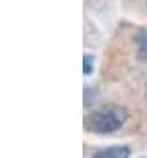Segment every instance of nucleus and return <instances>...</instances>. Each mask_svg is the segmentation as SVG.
<instances>
[{
	"label": "nucleus",
	"mask_w": 147,
	"mask_h": 158,
	"mask_svg": "<svg viewBox=\"0 0 147 158\" xmlns=\"http://www.w3.org/2000/svg\"><path fill=\"white\" fill-rule=\"evenodd\" d=\"M136 50H138V59L147 61V30L142 28L136 33Z\"/></svg>",
	"instance_id": "obj_3"
},
{
	"label": "nucleus",
	"mask_w": 147,
	"mask_h": 158,
	"mask_svg": "<svg viewBox=\"0 0 147 158\" xmlns=\"http://www.w3.org/2000/svg\"><path fill=\"white\" fill-rule=\"evenodd\" d=\"M145 94H147V85H145Z\"/></svg>",
	"instance_id": "obj_5"
},
{
	"label": "nucleus",
	"mask_w": 147,
	"mask_h": 158,
	"mask_svg": "<svg viewBox=\"0 0 147 158\" xmlns=\"http://www.w3.org/2000/svg\"><path fill=\"white\" fill-rule=\"evenodd\" d=\"M129 118L127 110L116 105H109L101 110H94L85 118V129L96 134H110L120 131Z\"/></svg>",
	"instance_id": "obj_1"
},
{
	"label": "nucleus",
	"mask_w": 147,
	"mask_h": 158,
	"mask_svg": "<svg viewBox=\"0 0 147 158\" xmlns=\"http://www.w3.org/2000/svg\"><path fill=\"white\" fill-rule=\"evenodd\" d=\"M83 61H85L83 74H85V76H90V74H92V70H94V55H88V53H85Z\"/></svg>",
	"instance_id": "obj_4"
},
{
	"label": "nucleus",
	"mask_w": 147,
	"mask_h": 158,
	"mask_svg": "<svg viewBox=\"0 0 147 158\" xmlns=\"http://www.w3.org/2000/svg\"><path fill=\"white\" fill-rule=\"evenodd\" d=\"M96 158H127L131 156V149L127 145H114V147H107L101 149L98 153H94Z\"/></svg>",
	"instance_id": "obj_2"
}]
</instances>
